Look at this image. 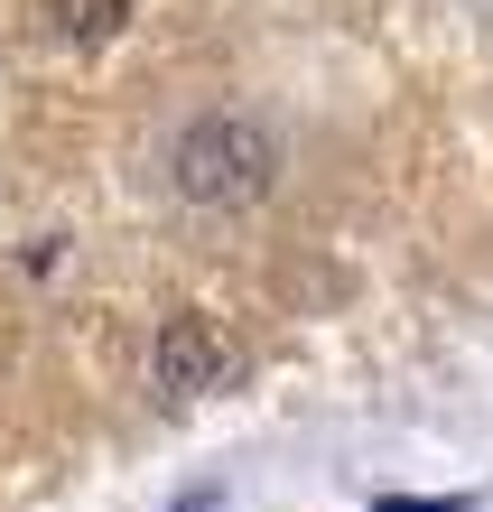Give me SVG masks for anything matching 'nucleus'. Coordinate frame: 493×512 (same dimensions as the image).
Masks as SVG:
<instances>
[{"label":"nucleus","instance_id":"nucleus-1","mask_svg":"<svg viewBox=\"0 0 493 512\" xmlns=\"http://www.w3.org/2000/svg\"><path fill=\"white\" fill-rule=\"evenodd\" d=\"M168 177H177L187 205H252V196H270V177H280V140L261 122H242V112H205V122L177 131Z\"/></svg>","mask_w":493,"mask_h":512},{"label":"nucleus","instance_id":"nucleus-2","mask_svg":"<svg viewBox=\"0 0 493 512\" xmlns=\"http://www.w3.org/2000/svg\"><path fill=\"white\" fill-rule=\"evenodd\" d=\"M149 373H159L168 401H196V391H214V382H224V336H214V317L177 308V317L159 326V354H149Z\"/></svg>","mask_w":493,"mask_h":512},{"label":"nucleus","instance_id":"nucleus-3","mask_svg":"<svg viewBox=\"0 0 493 512\" xmlns=\"http://www.w3.org/2000/svg\"><path fill=\"white\" fill-rule=\"evenodd\" d=\"M47 19L66 28L75 47H94V38H112V28L131 19V0H47Z\"/></svg>","mask_w":493,"mask_h":512},{"label":"nucleus","instance_id":"nucleus-4","mask_svg":"<svg viewBox=\"0 0 493 512\" xmlns=\"http://www.w3.org/2000/svg\"><path fill=\"white\" fill-rule=\"evenodd\" d=\"M373 512H466V494H382Z\"/></svg>","mask_w":493,"mask_h":512}]
</instances>
